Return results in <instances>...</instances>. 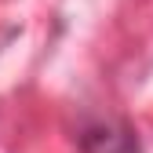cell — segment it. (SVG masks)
I'll use <instances>...</instances> for the list:
<instances>
[{
    "mask_svg": "<svg viewBox=\"0 0 153 153\" xmlns=\"http://www.w3.org/2000/svg\"><path fill=\"white\" fill-rule=\"evenodd\" d=\"M76 142L80 153H142L139 135L128 120H91Z\"/></svg>",
    "mask_w": 153,
    "mask_h": 153,
    "instance_id": "cell-1",
    "label": "cell"
}]
</instances>
